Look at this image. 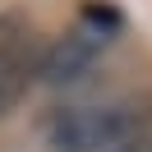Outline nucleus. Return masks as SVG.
<instances>
[{
  "label": "nucleus",
  "mask_w": 152,
  "mask_h": 152,
  "mask_svg": "<svg viewBox=\"0 0 152 152\" xmlns=\"http://www.w3.org/2000/svg\"><path fill=\"white\" fill-rule=\"evenodd\" d=\"M37 65H42V46L32 37V28L19 14H5L0 19V120L37 83Z\"/></svg>",
  "instance_id": "obj_3"
},
{
  "label": "nucleus",
  "mask_w": 152,
  "mask_h": 152,
  "mask_svg": "<svg viewBox=\"0 0 152 152\" xmlns=\"http://www.w3.org/2000/svg\"><path fill=\"white\" fill-rule=\"evenodd\" d=\"M115 152H152V129H143L138 138H129L124 148H115Z\"/></svg>",
  "instance_id": "obj_4"
},
{
  "label": "nucleus",
  "mask_w": 152,
  "mask_h": 152,
  "mask_svg": "<svg viewBox=\"0 0 152 152\" xmlns=\"http://www.w3.org/2000/svg\"><path fill=\"white\" fill-rule=\"evenodd\" d=\"M143 129H148V111L138 102H97L60 111L46 129V143L51 152H102V148L115 152Z\"/></svg>",
  "instance_id": "obj_1"
},
{
  "label": "nucleus",
  "mask_w": 152,
  "mask_h": 152,
  "mask_svg": "<svg viewBox=\"0 0 152 152\" xmlns=\"http://www.w3.org/2000/svg\"><path fill=\"white\" fill-rule=\"evenodd\" d=\"M120 14L111 5H88L78 14L74 28H65L51 46H42V65H37V83L46 88H65V83H78L88 69L102 60V51L115 42L120 32Z\"/></svg>",
  "instance_id": "obj_2"
}]
</instances>
